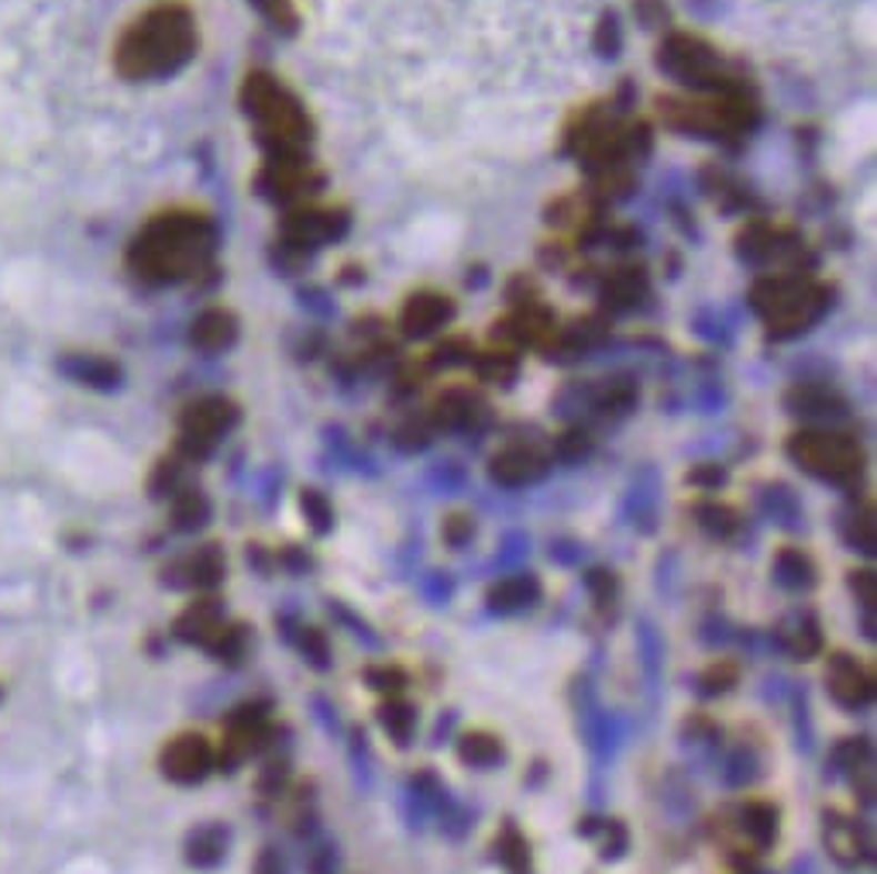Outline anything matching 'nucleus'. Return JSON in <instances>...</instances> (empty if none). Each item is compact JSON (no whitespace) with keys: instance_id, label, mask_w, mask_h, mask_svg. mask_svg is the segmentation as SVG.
Returning a JSON list of instances; mask_svg holds the SVG:
<instances>
[{"instance_id":"1","label":"nucleus","mask_w":877,"mask_h":874,"mask_svg":"<svg viewBox=\"0 0 877 874\" xmlns=\"http://www.w3.org/2000/svg\"><path fill=\"white\" fill-rule=\"evenodd\" d=\"M218 252V228L193 211L152 218L128 249V269L149 287H172L200 275Z\"/></svg>"},{"instance_id":"2","label":"nucleus","mask_w":877,"mask_h":874,"mask_svg":"<svg viewBox=\"0 0 877 874\" xmlns=\"http://www.w3.org/2000/svg\"><path fill=\"white\" fill-rule=\"evenodd\" d=\"M196 21L183 4H155L134 18L114 49V69L131 83L169 80L196 56Z\"/></svg>"},{"instance_id":"3","label":"nucleus","mask_w":877,"mask_h":874,"mask_svg":"<svg viewBox=\"0 0 877 874\" xmlns=\"http://www.w3.org/2000/svg\"><path fill=\"white\" fill-rule=\"evenodd\" d=\"M241 108L255 124L265 159L306 155V145L313 142V121L286 83H279L272 73H249L241 83Z\"/></svg>"},{"instance_id":"4","label":"nucleus","mask_w":877,"mask_h":874,"mask_svg":"<svg viewBox=\"0 0 877 874\" xmlns=\"http://www.w3.org/2000/svg\"><path fill=\"white\" fill-rule=\"evenodd\" d=\"M750 307L767 324V331L785 341L809 331L816 321L826 318V310L833 307V290L813 275L778 272L757 279L750 290Z\"/></svg>"},{"instance_id":"5","label":"nucleus","mask_w":877,"mask_h":874,"mask_svg":"<svg viewBox=\"0 0 877 874\" xmlns=\"http://www.w3.org/2000/svg\"><path fill=\"white\" fill-rule=\"evenodd\" d=\"M661 118L672 131H682L688 138H713V142H733L757 128L760 114L757 103L744 90H726L713 100H678L661 97L657 100Z\"/></svg>"},{"instance_id":"6","label":"nucleus","mask_w":877,"mask_h":874,"mask_svg":"<svg viewBox=\"0 0 877 874\" xmlns=\"http://www.w3.org/2000/svg\"><path fill=\"white\" fill-rule=\"evenodd\" d=\"M788 459L819 482L857 485L864 475V451L854 438L836 431H798L788 438Z\"/></svg>"},{"instance_id":"7","label":"nucleus","mask_w":877,"mask_h":874,"mask_svg":"<svg viewBox=\"0 0 877 874\" xmlns=\"http://www.w3.org/2000/svg\"><path fill=\"white\" fill-rule=\"evenodd\" d=\"M657 66L672 80L692 90H713V93L740 90L729 77L723 56L706 39H698V34H668V42L657 52Z\"/></svg>"},{"instance_id":"8","label":"nucleus","mask_w":877,"mask_h":874,"mask_svg":"<svg viewBox=\"0 0 877 874\" xmlns=\"http://www.w3.org/2000/svg\"><path fill=\"white\" fill-rule=\"evenodd\" d=\"M241 421V410L228 396H203L190 403L180 416V454L187 462H200L218 448L224 434H231Z\"/></svg>"},{"instance_id":"9","label":"nucleus","mask_w":877,"mask_h":874,"mask_svg":"<svg viewBox=\"0 0 877 874\" xmlns=\"http://www.w3.org/2000/svg\"><path fill=\"white\" fill-rule=\"evenodd\" d=\"M347 231L344 211H290L283 221V238H279V252L286 255V265L303 262L310 252L324 249Z\"/></svg>"},{"instance_id":"10","label":"nucleus","mask_w":877,"mask_h":874,"mask_svg":"<svg viewBox=\"0 0 877 874\" xmlns=\"http://www.w3.org/2000/svg\"><path fill=\"white\" fill-rule=\"evenodd\" d=\"M255 183L259 193L275 203H300L313 193H321L324 172L313 169L306 155H279V159H265Z\"/></svg>"},{"instance_id":"11","label":"nucleus","mask_w":877,"mask_h":874,"mask_svg":"<svg viewBox=\"0 0 877 874\" xmlns=\"http://www.w3.org/2000/svg\"><path fill=\"white\" fill-rule=\"evenodd\" d=\"M214 764H218V754L203 733H180V737H172L159 754L162 775L175 785H200L210 772H214Z\"/></svg>"},{"instance_id":"12","label":"nucleus","mask_w":877,"mask_h":874,"mask_svg":"<svg viewBox=\"0 0 877 874\" xmlns=\"http://www.w3.org/2000/svg\"><path fill=\"white\" fill-rule=\"evenodd\" d=\"M269 741V703H244L231 713L228 737L221 747V767L234 772V764L252 757L262 744Z\"/></svg>"},{"instance_id":"13","label":"nucleus","mask_w":877,"mask_h":874,"mask_svg":"<svg viewBox=\"0 0 877 874\" xmlns=\"http://www.w3.org/2000/svg\"><path fill=\"white\" fill-rule=\"evenodd\" d=\"M224 575H228L224 551L218 544H203L187 557H180V562H172L162 572V582L172 589H214L224 582Z\"/></svg>"},{"instance_id":"14","label":"nucleus","mask_w":877,"mask_h":874,"mask_svg":"<svg viewBox=\"0 0 877 874\" xmlns=\"http://www.w3.org/2000/svg\"><path fill=\"white\" fill-rule=\"evenodd\" d=\"M829 695H833V703H839L844 710H864L870 706V699H874V679L867 675L864 664H857L850 654H836L829 661Z\"/></svg>"},{"instance_id":"15","label":"nucleus","mask_w":877,"mask_h":874,"mask_svg":"<svg viewBox=\"0 0 877 874\" xmlns=\"http://www.w3.org/2000/svg\"><path fill=\"white\" fill-rule=\"evenodd\" d=\"M228 626L224 620V610L214 596H203V600H193L180 616L172 623V637L183 641V644H196V647H210L218 641V634Z\"/></svg>"},{"instance_id":"16","label":"nucleus","mask_w":877,"mask_h":874,"mask_svg":"<svg viewBox=\"0 0 877 874\" xmlns=\"http://www.w3.org/2000/svg\"><path fill=\"white\" fill-rule=\"evenodd\" d=\"M736 252L750 265H775L785 255L802 252V244L785 231V228H770V224H750L740 238H736Z\"/></svg>"},{"instance_id":"17","label":"nucleus","mask_w":877,"mask_h":874,"mask_svg":"<svg viewBox=\"0 0 877 874\" xmlns=\"http://www.w3.org/2000/svg\"><path fill=\"white\" fill-rule=\"evenodd\" d=\"M488 475L506 489H520V485L541 482L547 475V462H544V454H537L534 448H506L496 454L493 465H488Z\"/></svg>"},{"instance_id":"18","label":"nucleus","mask_w":877,"mask_h":874,"mask_svg":"<svg viewBox=\"0 0 877 874\" xmlns=\"http://www.w3.org/2000/svg\"><path fill=\"white\" fill-rule=\"evenodd\" d=\"M510 338L516 344H551L557 328H554V318L534 300H526L520 310H513L506 321L496 324V338Z\"/></svg>"},{"instance_id":"19","label":"nucleus","mask_w":877,"mask_h":874,"mask_svg":"<svg viewBox=\"0 0 877 874\" xmlns=\"http://www.w3.org/2000/svg\"><path fill=\"white\" fill-rule=\"evenodd\" d=\"M451 318H454V303L447 297H441V293H416V297L406 300L400 324H403V331L410 338H427V334L441 331L444 324H451Z\"/></svg>"},{"instance_id":"20","label":"nucleus","mask_w":877,"mask_h":874,"mask_svg":"<svg viewBox=\"0 0 877 874\" xmlns=\"http://www.w3.org/2000/svg\"><path fill=\"white\" fill-rule=\"evenodd\" d=\"M234 341H238V318L224 307L203 310L200 318L193 321V328H190V344L196 348V352H206V355L228 352Z\"/></svg>"},{"instance_id":"21","label":"nucleus","mask_w":877,"mask_h":874,"mask_svg":"<svg viewBox=\"0 0 877 874\" xmlns=\"http://www.w3.org/2000/svg\"><path fill=\"white\" fill-rule=\"evenodd\" d=\"M228 844H231V830L221 823H203L196 830H190L187 844H183V857L190 867L210 871L218 867L228 857Z\"/></svg>"},{"instance_id":"22","label":"nucleus","mask_w":877,"mask_h":874,"mask_svg":"<svg viewBox=\"0 0 877 874\" xmlns=\"http://www.w3.org/2000/svg\"><path fill=\"white\" fill-rule=\"evenodd\" d=\"M826 847L844 867H857L867 861V844L860 836V826L839 813H826Z\"/></svg>"},{"instance_id":"23","label":"nucleus","mask_w":877,"mask_h":874,"mask_svg":"<svg viewBox=\"0 0 877 874\" xmlns=\"http://www.w3.org/2000/svg\"><path fill=\"white\" fill-rule=\"evenodd\" d=\"M541 600V582L531 575V572H523V575H510L503 582H496L493 589H488V610L493 613H520L526 606H534Z\"/></svg>"},{"instance_id":"24","label":"nucleus","mask_w":877,"mask_h":874,"mask_svg":"<svg viewBox=\"0 0 877 874\" xmlns=\"http://www.w3.org/2000/svg\"><path fill=\"white\" fill-rule=\"evenodd\" d=\"M69 379L90 390H118L121 386V365L100 355H73L59 365Z\"/></svg>"},{"instance_id":"25","label":"nucleus","mask_w":877,"mask_h":874,"mask_svg":"<svg viewBox=\"0 0 877 874\" xmlns=\"http://www.w3.org/2000/svg\"><path fill=\"white\" fill-rule=\"evenodd\" d=\"M475 416H478V400L468 390H447L431 406V421L441 431H465L475 424Z\"/></svg>"},{"instance_id":"26","label":"nucleus","mask_w":877,"mask_h":874,"mask_svg":"<svg viewBox=\"0 0 877 874\" xmlns=\"http://www.w3.org/2000/svg\"><path fill=\"white\" fill-rule=\"evenodd\" d=\"M785 406L802 416H844L847 413V400L833 393L829 386H795L785 396Z\"/></svg>"},{"instance_id":"27","label":"nucleus","mask_w":877,"mask_h":874,"mask_svg":"<svg viewBox=\"0 0 877 874\" xmlns=\"http://www.w3.org/2000/svg\"><path fill=\"white\" fill-rule=\"evenodd\" d=\"M647 297V275L644 269H616L603 283V300L613 310H634Z\"/></svg>"},{"instance_id":"28","label":"nucleus","mask_w":877,"mask_h":874,"mask_svg":"<svg viewBox=\"0 0 877 874\" xmlns=\"http://www.w3.org/2000/svg\"><path fill=\"white\" fill-rule=\"evenodd\" d=\"M169 516H172V528L175 531L193 534V531H200V528H206V523H210V500L200 493V489L183 485L180 493L172 496Z\"/></svg>"},{"instance_id":"29","label":"nucleus","mask_w":877,"mask_h":874,"mask_svg":"<svg viewBox=\"0 0 877 874\" xmlns=\"http://www.w3.org/2000/svg\"><path fill=\"white\" fill-rule=\"evenodd\" d=\"M782 644H785V651H788L795 661H813V657L823 651L819 620H816L813 613H802V616L792 623V631H785Z\"/></svg>"},{"instance_id":"30","label":"nucleus","mask_w":877,"mask_h":874,"mask_svg":"<svg viewBox=\"0 0 877 874\" xmlns=\"http://www.w3.org/2000/svg\"><path fill=\"white\" fill-rule=\"evenodd\" d=\"M740 820H744L747 836H750V841L760 851L775 844V836H778V810L770 806V802H760V798L747 802V806L740 810Z\"/></svg>"},{"instance_id":"31","label":"nucleus","mask_w":877,"mask_h":874,"mask_svg":"<svg viewBox=\"0 0 877 874\" xmlns=\"http://www.w3.org/2000/svg\"><path fill=\"white\" fill-rule=\"evenodd\" d=\"M458 757L472 767H496L506 751H503V741L493 737V733H465L458 741Z\"/></svg>"},{"instance_id":"32","label":"nucleus","mask_w":877,"mask_h":874,"mask_svg":"<svg viewBox=\"0 0 877 874\" xmlns=\"http://www.w3.org/2000/svg\"><path fill=\"white\" fill-rule=\"evenodd\" d=\"M775 575H778V582L785 589H813V582H816L813 562L798 547L778 551V557H775Z\"/></svg>"},{"instance_id":"33","label":"nucleus","mask_w":877,"mask_h":874,"mask_svg":"<svg viewBox=\"0 0 877 874\" xmlns=\"http://www.w3.org/2000/svg\"><path fill=\"white\" fill-rule=\"evenodd\" d=\"M496 857L510 874H531V844L516 826H506L496 841Z\"/></svg>"},{"instance_id":"34","label":"nucleus","mask_w":877,"mask_h":874,"mask_svg":"<svg viewBox=\"0 0 877 874\" xmlns=\"http://www.w3.org/2000/svg\"><path fill=\"white\" fill-rule=\"evenodd\" d=\"M695 516L702 523V531L719 538V541H726V538H733L736 531H740V516H736V510L726 506V503H698Z\"/></svg>"},{"instance_id":"35","label":"nucleus","mask_w":877,"mask_h":874,"mask_svg":"<svg viewBox=\"0 0 877 874\" xmlns=\"http://www.w3.org/2000/svg\"><path fill=\"white\" fill-rule=\"evenodd\" d=\"M379 723L385 726V733L400 744L406 747L413 741V726H416V713L410 703H400V699H390L382 710H379Z\"/></svg>"},{"instance_id":"36","label":"nucleus","mask_w":877,"mask_h":874,"mask_svg":"<svg viewBox=\"0 0 877 874\" xmlns=\"http://www.w3.org/2000/svg\"><path fill=\"white\" fill-rule=\"evenodd\" d=\"M475 372L482 382H493V386H510L520 372V362L513 352H485L475 359Z\"/></svg>"},{"instance_id":"37","label":"nucleus","mask_w":877,"mask_h":874,"mask_svg":"<svg viewBox=\"0 0 877 874\" xmlns=\"http://www.w3.org/2000/svg\"><path fill=\"white\" fill-rule=\"evenodd\" d=\"M592 406L599 413H606V416H623V413H629L637 406V390L629 386V382L616 379V382H609V386H603L599 393L592 396Z\"/></svg>"},{"instance_id":"38","label":"nucleus","mask_w":877,"mask_h":874,"mask_svg":"<svg viewBox=\"0 0 877 874\" xmlns=\"http://www.w3.org/2000/svg\"><path fill=\"white\" fill-rule=\"evenodd\" d=\"M249 4L275 28V31H283V34H296L300 28V14L293 8V0H249Z\"/></svg>"},{"instance_id":"39","label":"nucleus","mask_w":877,"mask_h":874,"mask_svg":"<svg viewBox=\"0 0 877 874\" xmlns=\"http://www.w3.org/2000/svg\"><path fill=\"white\" fill-rule=\"evenodd\" d=\"M300 506H303V516L310 520L313 534H331V528H334V510H331V503H327L324 493H317V489H306V493L300 496Z\"/></svg>"},{"instance_id":"40","label":"nucleus","mask_w":877,"mask_h":874,"mask_svg":"<svg viewBox=\"0 0 877 874\" xmlns=\"http://www.w3.org/2000/svg\"><path fill=\"white\" fill-rule=\"evenodd\" d=\"M736 679H740V669H736L733 661H716V664H709L706 672H702L698 692L702 695H723V692H729L736 685Z\"/></svg>"},{"instance_id":"41","label":"nucleus","mask_w":877,"mask_h":874,"mask_svg":"<svg viewBox=\"0 0 877 874\" xmlns=\"http://www.w3.org/2000/svg\"><path fill=\"white\" fill-rule=\"evenodd\" d=\"M296 644H300L303 657L313 664V669H321V672H324L327 664H331V644H327L324 631H317V626H300Z\"/></svg>"},{"instance_id":"42","label":"nucleus","mask_w":877,"mask_h":874,"mask_svg":"<svg viewBox=\"0 0 877 874\" xmlns=\"http://www.w3.org/2000/svg\"><path fill=\"white\" fill-rule=\"evenodd\" d=\"M149 489H152V496L155 500H172L175 493H180L183 489V469H180V459H165V462H159V469H155V475L149 479Z\"/></svg>"},{"instance_id":"43","label":"nucleus","mask_w":877,"mask_h":874,"mask_svg":"<svg viewBox=\"0 0 877 874\" xmlns=\"http://www.w3.org/2000/svg\"><path fill=\"white\" fill-rule=\"evenodd\" d=\"M844 534H847V541H850L854 551L874 554V544H877V538H874V510H860V513H854V516L844 523Z\"/></svg>"},{"instance_id":"44","label":"nucleus","mask_w":877,"mask_h":874,"mask_svg":"<svg viewBox=\"0 0 877 874\" xmlns=\"http://www.w3.org/2000/svg\"><path fill=\"white\" fill-rule=\"evenodd\" d=\"M623 49V31H619V21L616 14H606L599 21V31H595V52L606 56V59H616Z\"/></svg>"},{"instance_id":"45","label":"nucleus","mask_w":877,"mask_h":874,"mask_svg":"<svg viewBox=\"0 0 877 874\" xmlns=\"http://www.w3.org/2000/svg\"><path fill=\"white\" fill-rule=\"evenodd\" d=\"M557 459L561 462H582L585 454L592 451V438L585 434V431H565L557 438Z\"/></svg>"},{"instance_id":"46","label":"nucleus","mask_w":877,"mask_h":874,"mask_svg":"<svg viewBox=\"0 0 877 874\" xmlns=\"http://www.w3.org/2000/svg\"><path fill=\"white\" fill-rule=\"evenodd\" d=\"M585 585H588V592H592V600L599 603V606H609L613 600H616V575L613 572H606V569H595V572H588L585 575Z\"/></svg>"},{"instance_id":"47","label":"nucleus","mask_w":877,"mask_h":874,"mask_svg":"<svg viewBox=\"0 0 877 874\" xmlns=\"http://www.w3.org/2000/svg\"><path fill=\"white\" fill-rule=\"evenodd\" d=\"M369 685L379 689V692H400L406 685V675L400 669H390V664H382V669H369L365 672Z\"/></svg>"},{"instance_id":"48","label":"nucleus","mask_w":877,"mask_h":874,"mask_svg":"<svg viewBox=\"0 0 877 874\" xmlns=\"http://www.w3.org/2000/svg\"><path fill=\"white\" fill-rule=\"evenodd\" d=\"M764 506H767L770 516L782 520V523H788V516H795V500H792L788 489H782V485H778V489H767Z\"/></svg>"},{"instance_id":"49","label":"nucleus","mask_w":877,"mask_h":874,"mask_svg":"<svg viewBox=\"0 0 877 874\" xmlns=\"http://www.w3.org/2000/svg\"><path fill=\"white\" fill-rule=\"evenodd\" d=\"M468 355H472L468 341L451 338V341H444L437 352H434V365H458V362H468Z\"/></svg>"},{"instance_id":"50","label":"nucleus","mask_w":877,"mask_h":874,"mask_svg":"<svg viewBox=\"0 0 877 874\" xmlns=\"http://www.w3.org/2000/svg\"><path fill=\"white\" fill-rule=\"evenodd\" d=\"M850 585H854V592H857V600L867 606V610H874V603H877V579H874V572H854L850 575Z\"/></svg>"},{"instance_id":"51","label":"nucleus","mask_w":877,"mask_h":874,"mask_svg":"<svg viewBox=\"0 0 877 874\" xmlns=\"http://www.w3.org/2000/svg\"><path fill=\"white\" fill-rule=\"evenodd\" d=\"M427 428H420V424H410V428H400L396 431V448L403 451H420V448H427Z\"/></svg>"},{"instance_id":"52","label":"nucleus","mask_w":877,"mask_h":874,"mask_svg":"<svg viewBox=\"0 0 877 874\" xmlns=\"http://www.w3.org/2000/svg\"><path fill=\"white\" fill-rule=\"evenodd\" d=\"M637 18L647 24V28H654V24H661V21H668V8L661 4V0H637Z\"/></svg>"},{"instance_id":"53","label":"nucleus","mask_w":877,"mask_h":874,"mask_svg":"<svg viewBox=\"0 0 877 874\" xmlns=\"http://www.w3.org/2000/svg\"><path fill=\"white\" fill-rule=\"evenodd\" d=\"M444 538H447L451 544H465V541L472 538V520H465V516H451V520L444 523Z\"/></svg>"},{"instance_id":"54","label":"nucleus","mask_w":877,"mask_h":874,"mask_svg":"<svg viewBox=\"0 0 877 874\" xmlns=\"http://www.w3.org/2000/svg\"><path fill=\"white\" fill-rule=\"evenodd\" d=\"M255 874H286V864H283V857H279L275 847H265V851L259 854V861H255Z\"/></svg>"},{"instance_id":"55","label":"nucleus","mask_w":877,"mask_h":874,"mask_svg":"<svg viewBox=\"0 0 877 874\" xmlns=\"http://www.w3.org/2000/svg\"><path fill=\"white\" fill-rule=\"evenodd\" d=\"M692 482H706V485H723V479H726V472L723 469H695L692 475H688Z\"/></svg>"}]
</instances>
